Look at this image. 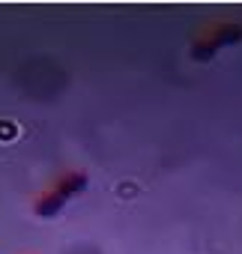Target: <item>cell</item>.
<instances>
[{
    "mask_svg": "<svg viewBox=\"0 0 242 254\" xmlns=\"http://www.w3.org/2000/svg\"><path fill=\"white\" fill-rule=\"evenodd\" d=\"M66 200H69V194H66V191H63V189L57 186V189H54L51 194L39 197L33 209H36V215H42V218H51V215H57V212H60V209L66 206Z\"/></svg>",
    "mask_w": 242,
    "mask_h": 254,
    "instance_id": "cell-1",
    "label": "cell"
}]
</instances>
